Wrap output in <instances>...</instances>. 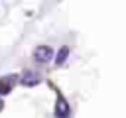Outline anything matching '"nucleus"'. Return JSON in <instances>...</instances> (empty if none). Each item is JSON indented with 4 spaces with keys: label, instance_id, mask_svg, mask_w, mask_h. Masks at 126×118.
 Masks as SVG:
<instances>
[{
    "label": "nucleus",
    "instance_id": "1",
    "mask_svg": "<svg viewBox=\"0 0 126 118\" xmlns=\"http://www.w3.org/2000/svg\"><path fill=\"white\" fill-rule=\"evenodd\" d=\"M51 57H53V49H51L49 45H39V47H35V51H33V59H35L37 63H49Z\"/></svg>",
    "mask_w": 126,
    "mask_h": 118
},
{
    "label": "nucleus",
    "instance_id": "2",
    "mask_svg": "<svg viewBox=\"0 0 126 118\" xmlns=\"http://www.w3.org/2000/svg\"><path fill=\"white\" fill-rule=\"evenodd\" d=\"M39 81H41V77L35 71H24V75L20 79V83L24 87H35V85H39Z\"/></svg>",
    "mask_w": 126,
    "mask_h": 118
},
{
    "label": "nucleus",
    "instance_id": "3",
    "mask_svg": "<svg viewBox=\"0 0 126 118\" xmlns=\"http://www.w3.org/2000/svg\"><path fill=\"white\" fill-rule=\"evenodd\" d=\"M69 112H71V108H69L67 100L63 98V94H59L57 96V102H55V116L57 118H67Z\"/></svg>",
    "mask_w": 126,
    "mask_h": 118
},
{
    "label": "nucleus",
    "instance_id": "4",
    "mask_svg": "<svg viewBox=\"0 0 126 118\" xmlns=\"http://www.w3.org/2000/svg\"><path fill=\"white\" fill-rule=\"evenodd\" d=\"M16 81V77H4L0 79V94H8L12 90V83Z\"/></svg>",
    "mask_w": 126,
    "mask_h": 118
},
{
    "label": "nucleus",
    "instance_id": "5",
    "mask_svg": "<svg viewBox=\"0 0 126 118\" xmlns=\"http://www.w3.org/2000/svg\"><path fill=\"white\" fill-rule=\"evenodd\" d=\"M67 57H69V47H67V45H63V47L57 51V55H55V63H57V65H61V63H65V61H67Z\"/></svg>",
    "mask_w": 126,
    "mask_h": 118
}]
</instances>
